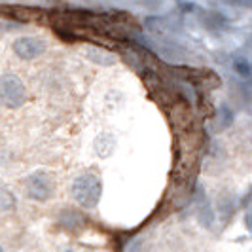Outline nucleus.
I'll use <instances>...</instances> for the list:
<instances>
[{
    "label": "nucleus",
    "mask_w": 252,
    "mask_h": 252,
    "mask_svg": "<svg viewBox=\"0 0 252 252\" xmlns=\"http://www.w3.org/2000/svg\"><path fill=\"white\" fill-rule=\"evenodd\" d=\"M70 195L80 207L95 209L102 195V180L93 173H84L70 186Z\"/></svg>",
    "instance_id": "f257e3e1"
},
{
    "label": "nucleus",
    "mask_w": 252,
    "mask_h": 252,
    "mask_svg": "<svg viewBox=\"0 0 252 252\" xmlns=\"http://www.w3.org/2000/svg\"><path fill=\"white\" fill-rule=\"evenodd\" d=\"M23 191L31 201L44 203L51 199L55 191V180L48 171H34L23 180Z\"/></svg>",
    "instance_id": "f03ea898"
},
{
    "label": "nucleus",
    "mask_w": 252,
    "mask_h": 252,
    "mask_svg": "<svg viewBox=\"0 0 252 252\" xmlns=\"http://www.w3.org/2000/svg\"><path fill=\"white\" fill-rule=\"evenodd\" d=\"M27 101V88L21 78L15 74L0 76V106L4 108H21Z\"/></svg>",
    "instance_id": "7ed1b4c3"
},
{
    "label": "nucleus",
    "mask_w": 252,
    "mask_h": 252,
    "mask_svg": "<svg viewBox=\"0 0 252 252\" xmlns=\"http://www.w3.org/2000/svg\"><path fill=\"white\" fill-rule=\"evenodd\" d=\"M12 50L21 61H32L46 51V42L34 36H19L12 44Z\"/></svg>",
    "instance_id": "20e7f679"
},
{
    "label": "nucleus",
    "mask_w": 252,
    "mask_h": 252,
    "mask_svg": "<svg viewBox=\"0 0 252 252\" xmlns=\"http://www.w3.org/2000/svg\"><path fill=\"white\" fill-rule=\"evenodd\" d=\"M146 27H150L152 32H156L159 36H167L169 32H177V27L173 25V21L163 19V17H148Z\"/></svg>",
    "instance_id": "39448f33"
},
{
    "label": "nucleus",
    "mask_w": 252,
    "mask_h": 252,
    "mask_svg": "<svg viewBox=\"0 0 252 252\" xmlns=\"http://www.w3.org/2000/svg\"><path fill=\"white\" fill-rule=\"evenodd\" d=\"M197 197H199V203H197V215H199V220H201V224L205 227H211L213 226V222H215V216H213V213H211V207H209V201H207L203 189H199Z\"/></svg>",
    "instance_id": "423d86ee"
},
{
    "label": "nucleus",
    "mask_w": 252,
    "mask_h": 252,
    "mask_svg": "<svg viewBox=\"0 0 252 252\" xmlns=\"http://www.w3.org/2000/svg\"><path fill=\"white\" fill-rule=\"evenodd\" d=\"M88 57L93 61V63L97 64H104V66H108V64H114L116 63V57L110 55V53H106V51L99 50V48H89L88 50Z\"/></svg>",
    "instance_id": "0eeeda50"
},
{
    "label": "nucleus",
    "mask_w": 252,
    "mask_h": 252,
    "mask_svg": "<svg viewBox=\"0 0 252 252\" xmlns=\"http://www.w3.org/2000/svg\"><path fill=\"white\" fill-rule=\"evenodd\" d=\"M15 209V197L12 191L6 188H0V213H10Z\"/></svg>",
    "instance_id": "6e6552de"
},
{
    "label": "nucleus",
    "mask_w": 252,
    "mask_h": 252,
    "mask_svg": "<svg viewBox=\"0 0 252 252\" xmlns=\"http://www.w3.org/2000/svg\"><path fill=\"white\" fill-rule=\"evenodd\" d=\"M233 70L243 78H249L251 76V63L245 57H235L233 59Z\"/></svg>",
    "instance_id": "1a4fd4ad"
},
{
    "label": "nucleus",
    "mask_w": 252,
    "mask_h": 252,
    "mask_svg": "<svg viewBox=\"0 0 252 252\" xmlns=\"http://www.w3.org/2000/svg\"><path fill=\"white\" fill-rule=\"evenodd\" d=\"M231 122H233V112H231L227 106H222V108H220V126L227 127V126H231Z\"/></svg>",
    "instance_id": "9d476101"
},
{
    "label": "nucleus",
    "mask_w": 252,
    "mask_h": 252,
    "mask_svg": "<svg viewBox=\"0 0 252 252\" xmlns=\"http://www.w3.org/2000/svg\"><path fill=\"white\" fill-rule=\"evenodd\" d=\"M229 4H235V6H245V8H249L251 6V0H226Z\"/></svg>",
    "instance_id": "9b49d317"
},
{
    "label": "nucleus",
    "mask_w": 252,
    "mask_h": 252,
    "mask_svg": "<svg viewBox=\"0 0 252 252\" xmlns=\"http://www.w3.org/2000/svg\"><path fill=\"white\" fill-rule=\"evenodd\" d=\"M0 252H4V249H2V247H0Z\"/></svg>",
    "instance_id": "f8f14e48"
}]
</instances>
